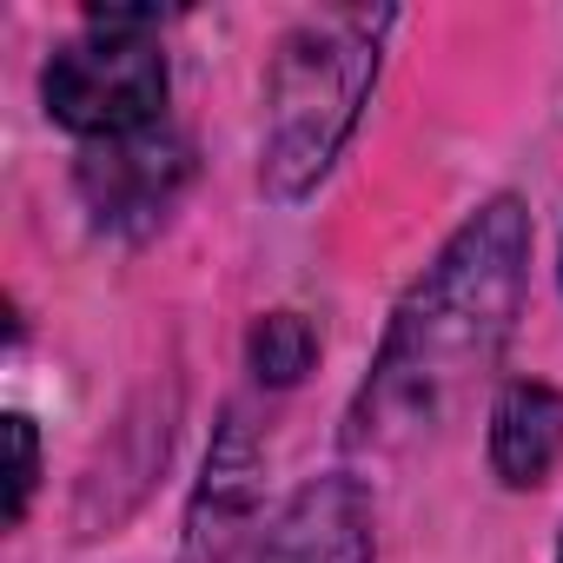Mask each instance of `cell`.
Returning a JSON list of instances; mask_svg holds the SVG:
<instances>
[{
	"label": "cell",
	"instance_id": "1",
	"mask_svg": "<svg viewBox=\"0 0 563 563\" xmlns=\"http://www.w3.org/2000/svg\"><path fill=\"white\" fill-rule=\"evenodd\" d=\"M530 265V212L517 199H490L471 212L451 245L424 265L411 299L398 306L372 378L352 405V444L391 451L431 424H444L464 391L497 365Z\"/></svg>",
	"mask_w": 563,
	"mask_h": 563
},
{
	"label": "cell",
	"instance_id": "2",
	"mask_svg": "<svg viewBox=\"0 0 563 563\" xmlns=\"http://www.w3.org/2000/svg\"><path fill=\"white\" fill-rule=\"evenodd\" d=\"M385 34H391L385 8L378 14L339 8V14H312L278 47L272 100H265L272 107L265 113V186L278 199H299L339 159V146L358 126V107L378 80Z\"/></svg>",
	"mask_w": 563,
	"mask_h": 563
},
{
	"label": "cell",
	"instance_id": "3",
	"mask_svg": "<svg viewBox=\"0 0 563 563\" xmlns=\"http://www.w3.org/2000/svg\"><path fill=\"white\" fill-rule=\"evenodd\" d=\"M159 21L166 14H153V8L87 14V34L67 41L41 74L47 113L60 126H74L87 146L159 126V107H166V54L153 41Z\"/></svg>",
	"mask_w": 563,
	"mask_h": 563
},
{
	"label": "cell",
	"instance_id": "4",
	"mask_svg": "<svg viewBox=\"0 0 563 563\" xmlns=\"http://www.w3.org/2000/svg\"><path fill=\"white\" fill-rule=\"evenodd\" d=\"M192 173V153L173 126H146V133H120V140H93L80 159V199L100 225L133 232L166 219V206L179 199Z\"/></svg>",
	"mask_w": 563,
	"mask_h": 563
},
{
	"label": "cell",
	"instance_id": "5",
	"mask_svg": "<svg viewBox=\"0 0 563 563\" xmlns=\"http://www.w3.org/2000/svg\"><path fill=\"white\" fill-rule=\"evenodd\" d=\"M232 563H378L372 556V497L358 477H312L286 497L265 530H252Z\"/></svg>",
	"mask_w": 563,
	"mask_h": 563
},
{
	"label": "cell",
	"instance_id": "6",
	"mask_svg": "<svg viewBox=\"0 0 563 563\" xmlns=\"http://www.w3.org/2000/svg\"><path fill=\"white\" fill-rule=\"evenodd\" d=\"M556 457H563V391L537 378L504 385V398L490 405V471L510 490H530L550 477Z\"/></svg>",
	"mask_w": 563,
	"mask_h": 563
},
{
	"label": "cell",
	"instance_id": "7",
	"mask_svg": "<svg viewBox=\"0 0 563 563\" xmlns=\"http://www.w3.org/2000/svg\"><path fill=\"white\" fill-rule=\"evenodd\" d=\"M245 504H252V444H245V424L225 418V431H219V444H212V457H206V484H199V497H192L186 556H192V563H232Z\"/></svg>",
	"mask_w": 563,
	"mask_h": 563
},
{
	"label": "cell",
	"instance_id": "8",
	"mask_svg": "<svg viewBox=\"0 0 563 563\" xmlns=\"http://www.w3.org/2000/svg\"><path fill=\"white\" fill-rule=\"evenodd\" d=\"M312 358H319L312 319H299V312H265L252 325V372L265 385H299L312 372Z\"/></svg>",
	"mask_w": 563,
	"mask_h": 563
},
{
	"label": "cell",
	"instance_id": "9",
	"mask_svg": "<svg viewBox=\"0 0 563 563\" xmlns=\"http://www.w3.org/2000/svg\"><path fill=\"white\" fill-rule=\"evenodd\" d=\"M8 444H14V477H8V517L21 523V517H27V497H34V477H41V444H34V424H27V418H8Z\"/></svg>",
	"mask_w": 563,
	"mask_h": 563
},
{
	"label": "cell",
	"instance_id": "10",
	"mask_svg": "<svg viewBox=\"0 0 563 563\" xmlns=\"http://www.w3.org/2000/svg\"><path fill=\"white\" fill-rule=\"evenodd\" d=\"M556 563H563V543H556Z\"/></svg>",
	"mask_w": 563,
	"mask_h": 563
}]
</instances>
